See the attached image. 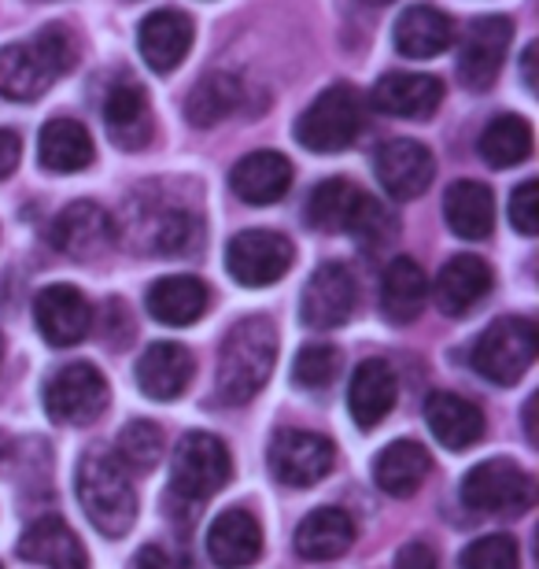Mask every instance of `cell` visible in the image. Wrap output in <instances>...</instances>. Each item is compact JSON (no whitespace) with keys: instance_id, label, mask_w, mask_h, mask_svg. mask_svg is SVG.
<instances>
[{"instance_id":"6da1fadb","label":"cell","mask_w":539,"mask_h":569,"mask_svg":"<svg viewBox=\"0 0 539 569\" xmlns=\"http://www.w3.org/2000/svg\"><path fill=\"white\" fill-rule=\"evenodd\" d=\"M82 41L63 22H49L33 41H19L0 49V97L4 100H38L60 74L74 71Z\"/></svg>"},{"instance_id":"7a4b0ae2","label":"cell","mask_w":539,"mask_h":569,"mask_svg":"<svg viewBox=\"0 0 539 569\" xmlns=\"http://www.w3.org/2000/svg\"><path fill=\"white\" fill-rule=\"evenodd\" d=\"M273 362H278V333L273 322L262 315H251L237 322L222 340V356H218V378L214 396L226 407H244L262 392L270 381Z\"/></svg>"},{"instance_id":"3957f363","label":"cell","mask_w":539,"mask_h":569,"mask_svg":"<svg viewBox=\"0 0 539 569\" xmlns=\"http://www.w3.org/2000/svg\"><path fill=\"white\" fill-rule=\"evenodd\" d=\"M74 492L82 503L86 518L93 521L97 532L119 540L133 529L137 521V492L130 477L119 466V459L108 451H86L74 473Z\"/></svg>"},{"instance_id":"277c9868","label":"cell","mask_w":539,"mask_h":569,"mask_svg":"<svg viewBox=\"0 0 539 569\" xmlns=\"http://www.w3.org/2000/svg\"><path fill=\"white\" fill-rule=\"evenodd\" d=\"M307 222L322 233H351L366 244H377L396 233L392 214L348 178H329L315 186L311 200H307Z\"/></svg>"},{"instance_id":"5b68a950","label":"cell","mask_w":539,"mask_h":569,"mask_svg":"<svg viewBox=\"0 0 539 569\" xmlns=\"http://www.w3.org/2000/svg\"><path fill=\"white\" fill-rule=\"evenodd\" d=\"M229 473H233V459H229V448L214 432H186L174 448V462H170V507H181V515L186 510L192 515L211 496L222 492Z\"/></svg>"},{"instance_id":"8992f818","label":"cell","mask_w":539,"mask_h":569,"mask_svg":"<svg viewBox=\"0 0 539 569\" xmlns=\"http://www.w3.org/2000/svg\"><path fill=\"white\" fill-rule=\"evenodd\" d=\"M539 351V329L529 318H499L491 322L473 345V370L491 385H518Z\"/></svg>"},{"instance_id":"52a82bcc","label":"cell","mask_w":539,"mask_h":569,"mask_svg":"<svg viewBox=\"0 0 539 569\" xmlns=\"http://www.w3.org/2000/svg\"><path fill=\"white\" fill-rule=\"evenodd\" d=\"M532 499H536V481L510 459L477 462L462 477V503L473 515L518 518L532 507Z\"/></svg>"},{"instance_id":"ba28073f","label":"cell","mask_w":539,"mask_h":569,"mask_svg":"<svg viewBox=\"0 0 539 569\" xmlns=\"http://www.w3.org/2000/svg\"><path fill=\"white\" fill-rule=\"evenodd\" d=\"M362 130V97L351 86H329L296 122V141L318 156L351 148Z\"/></svg>"},{"instance_id":"9c48e42d","label":"cell","mask_w":539,"mask_h":569,"mask_svg":"<svg viewBox=\"0 0 539 569\" xmlns=\"http://www.w3.org/2000/svg\"><path fill=\"white\" fill-rule=\"evenodd\" d=\"M111 400L108 378L93 362H71L44 381V411L60 426H89Z\"/></svg>"},{"instance_id":"30bf717a","label":"cell","mask_w":539,"mask_h":569,"mask_svg":"<svg viewBox=\"0 0 539 569\" xmlns=\"http://www.w3.org/2000/svg\"><path fill=\"white\" fill-rule=\"evenodd\" d=\"M296 248L285 233L273 230H244L226 244V270L244 289H267L289 274Z\"/></svg>"},{"instance_id":"8fae6325","label":"cell","mask_w":539,"mask_h":569,"mask_svg":"<svg viewBox=\"0 0 539 569\" xmlns=\"http://www.w3.org/2000/svg\"><path fill=\"white\" fill-rule=\"evenodd\" d=\"M513 41V22L507 16H480L466 27L458 49V78L466 89H488L507 63Z\"/></svg>"},{"instance_id":"7c38bea8","label":"cell","mask_w":539,"mask_h":569,"mask_svg":"<svg viewBox=\"0 0 539 569\" xmlns=\"http://www.w3.org/2000/svg\"><path fill=\"white\" fill-rule=\"evenodd\" d=\"M33 326L49 348H74L93 329V307L74 284H44L33 300Z\"/></svg>"},{"instance_id":"4fadbf2b","label":"cell","mask_w":539,"mask_h":569,"mask_svg":"<svg viewBox=\"0 0 539 569\" xmlns=\"http://www.w3.org/2000/svg\"><path fill=\"white\" fill-rule=\"evenodd\" d=\"M114 219L93 200H74L56 214L49 226V241L56 252L71 259H93L114 248Z\"/></svg>"},{"instance_id":"5bb4252c","label":"cell","mask_w":539,"mask_h":569,"mask_svg":"<svg viewBox=\"0 0 539 569\" xmlns=\"http://www.w3.org/2000/svg\"><path fill=\"white\" fill-rule=\"evenodd\" d=\"M332 443L322 432L307 429H281L270 443V470L281 485L311 488L332 470Z\"/></svg>"},{"instance_id":"9a60e30c","label":"cell","mask_w":539,"mask_h":569,"mask_svg":"<svg viewBox=\"0 0 539 569\" xmlns=\"http://www.w3.org/2000/svg\"><path fill=\"white\" fill-rule=\"evenodd\" d=\"M373 170H377L381 189L392 200H418L421 192L432 186L436 159L421 141L396 138V141H385L381 148H377Z\"/></svg>"},{"instance_id":"2e32d148","label":"cell","mask_w":539,"mask_h":569,"mask_svg":"<svg viewBox=\"0 0 539 569\" xmlns=\"http://www.w3.org/2000/svg\"><path fill=\"white\" fill-rule=\"evenodd\" d=\"M355 300H359V292H355L351 270L343 263H322L303 284L300 318L311 329H337L351 318Z\"/></svg>"},{"instance_id":"e0dca14e","label":"cell","mask_w":539,"mask_h":569,"mask_svg":"<svg viewBox=\"0 0 539 569\" xmlns=\"http://www.w3.org/2000/svg\"><path fill=\"white\" fill-rule=\"evenodd\" d=\"M104 122H108L111 141L126 148V152L148 148V141H152V133H156V119H152V104H148L144 86L133 82L130 74L119 78L104 100Z\"/></svg>"},{"instance_id":"ac0fdd59","label":"cell","mask_w":539,"mask_h":569,"mask_svg":"<svg viewBox=\"0 0 539 569\" xmlns=\"http://www.w3.org/2000/svg\"><path fill=\"white\" fill-rule=\"evenodd\" d=\"M192 370H197V359L186 345H174V340H156L141 351L137 359V385L148 400H178L181 392L189 389Z\"/></svg>"},{"instance_id":"d6986e66","label":"cell","mask_w":539,"mask_h":569,"mask_svg":"<svg viewBox=\"0 0 539 569\" xmlns=\"http://www.w3.org/2000/svg\"><path fill=\"white\" fill-rule=\"evenodd\" d=\"M491 267L480 256H451L432 284L436 307L447 318H466L491 292Z\"/></svg>"},{"instance_id":"ffe728a7","label":"cell","mask_w":539,"mask_h":569,"mask_svg":"<svg viewBox=\"0 0 539 569\" xmlns=\"http://www.w3.org/2000/svg\"><path fill=\"white\" fill-rule=\"evenodd\" d=\"M137 44H141L144 63L152 67L156 74L178 71L192 49V19L181 16L174 8L152 11V16L141 22V30H137Z\"/></svg>"},{"instance_id":"44dd1931","label":"cell","mask_w":539,"mask_h":569,"mask_svg":"<svg viewBox=\"0 0 539 569\" xmlns=\"http://www.w3.org/2000/svg\"><path fill=\"white\" fill-rule=\"evenodd\" d=\"M373 108L396 119H432L443 100V82L436 74L396 71L373 86Z\"/></svg>"},{"instance_id":"7402d4cb","label":"cell","mask_w":539,"mask_h":569,"mask_svg":"<svg viewBox=\"0 0 539 569\" xmlns=\"http://www.w3.org/2000/svg\"><path fill=\"white\" fill-rule=\"evenodd\" d=\"M396 400H399L396 370L388 367L385 359L359 362V370L351 373V385H348V407H351L355 422H359L362 429L381 426L385 418L392 415Z\"/></svg>"},{"instance_id":"603a6c76","label":"cell","mask_w":539,"mask_h":569,"mask_svg":"<svg viewBox=\"0 0 539 569\" xmlns=\"http://www.w3.org/2000/svg\"><path fill=\"white\" fill-rule=\"evenodd\" d=\"M19 559L49 569H89V555L82 540L63 518H38L19 537Z\"/></svg>"},{"instance_id":"cb8c5ba5","label":"cell","mask_w":539,"mask_h":569,"mask_svg":"<svg viewBox=\"0 0 539 569\" xmlns=\"http://www.w3.org/2000/svg\"><path fill=\"white\" fill-rule=\"evenodd\" d=\"M229 186L251 208H267V203L285 200L292 186V163L281 152H248L229 174Z\"/></svg>"},{"instance_id":"d4e9b609","label":"cell","mask_w":539,"mask_h":569,"mask_svg":"<svg viewBox=\"0 0 539 569\" xmlns=\"http://www.w3.org/2000/svg\"><path fill=\"white\" fill-rule=\"evenodd\" d=\"M426 422L429 432L443 443L447 451H466L477 440H485V411L477 403H469L466 396L455 392H432L426 400Z\"/></svg>"},{"instance_id":"484cf974","label":"cell","mask_w":539,"mask_h":569,"mask_svg":"<svg viewBox=\"0 0 539 569\" xmlns=\"http://www.w3.org/2000/svg\"><path fill=\"white\" fill-rule=\"evenodd\" d=\"M208 555L218 569H244L259 562L262 555V529L248 510H222L208 529Z\"/></svg>"},{"instance_id":"4316f807","label":"cell","mask_w":539,"mask_h":569,"mask_svg":"<svg viewBox=\"0 0 539 569\" xmlns=\"http://www.w3.org/2000/svg\"><path fill=\"white\" fill-rule=\"evenodd\" d=\"M351 543H355V521L340 507H318L296 529V551L307 562H332L340 555H348Z\"/></svg>"},{"instance_id":"83f0119b","label":"cell","mask_w":539,"mask_h":569,"mask_svg":"<svg viewBox=\"0 0 539 569\" xmlns=\"http://www.w3.org/2000/svg\"><path fill=\"white\" fill-rule=\"evenodd\" d=\"M429 300V281L410 256H396L381 274V311L388 322L410 326L415 318L426 311Z\"/></svg>"},{"instance_id":"f1b7e54d","label":"cell","mask_w":539,"mask_h":569,"mask_svg":"<svg viewBox=\"0 0 539 569\" xmlns=\"http://www.w3.org/2000/svg\"><path fill=\"white\" fill-rule=\"evenodd\" d=\"M443 219L451 226L455 237L462 241H485L496 226V197L488 186H480L473 178H462L447 189L443 197Z\"/></svg>"},{"instance_id":"f546056e","label":"cell","mask_w":539,"mask_h":569,"mask_svg":"<svg viewBox=\"0 0 539 569\" xmlns=\"http://www.w3.org/2000/svg\"><path fill=\"white\" fill-rule=\"evenodd\" d=\"M97 148L78 119H49L38 138V159L52 174H78L93 163Z\"/></svg>"},{"instance_id":"4dcf8cb0","label":"cell","mask_w":539,"mask_h":569,"mask_svg":"<svg viewBox=\"0 0 539 569\" xmlns=\"http://www.w3.org/2000/svg\"><path fill=\"white\" fill-rule=\"evenodd\" d=\"M392 38H396V49L403 52L407 60H432V56H440L447 44H451L455 27L440 8L415 4L399 16Z\"/></svg>"},{"instance_id":"1f68e13d","label":"cell","mask_w":539,"mask_h":569,"mask_svg":"<svg viewBox=\"0 0 539 569\" xmlns=\"http://www.w3.org/2000/svg\"><path fill=\"white\" fill-rule=\"evenodd\" d=\"M429 477V451L418 440H396L373 459V481L381 492L407 499Z\"/></svg>"},{"instance_id":"d6a6232c","label":"cell","mask_w":539,"mask_h":569,"mask_svg":"<svg viewBox=\"0 0 539 569\" xmlns=\"http://www.w3.org/2000/svg\"><path fill=\"white\" fill-rule=\"evenodd\" d=\"M148 311L163 326H192L208 311V284L186 274L159 278L152 289H148Z\"/></svg>"},{"instance_id":"836d02e7","label":"cell","mask_w":539,"mask_h":569,"mask_svg":"<svg viewBox=\"0 0 539 569\" xmlns=\"http://www.w3.org/2000/svg\"><path fill=\"white\" fill-rule=\"evenodd\" d=\"M240 100H244V82L229 71H211L192 86V93L186 100V116L192 127L211 130L222 119L233 116L240 108Z\"/></svg>"},{"instance_id":"e575fe53","label":"cell","mask_w":539,"mask_h":569,"mask_svg":"<svg viewBox=\"0 0 539 569\" xmlns=\"http://www.w3.org/2000/svg\"><path fill=\"white\" fill-rule=\"evenodd\" d=\"M477 152L496 170L525 163L532 156V122L521 116H496L480 133Z\"/></svg>"},{"instance_id":"d590c367","label":"cell","mask_w":539,"mask_h":569,"mask_svg":"<svg viewBox=\"0 0 539 569\" xmlns=\"http://www.w3.org/2000/svg\"><path fill=\"white\" fill-rule=\"evenodd\" d=\"M114 459H119L122 470H133V473H148L152 466L159 462L163 455V432H159L156 422H144L137 418L122 432H119V443H114Z\"/></svg>"},{"instance_id":"8d00e7d4","label":"cell","mask_w":539,"mask_h":569,"mask_svg":"<svg viewBox=\"0 0 539 569\" xmlns=\"http://www.w3.org/2000/svg\"><path fill=\"white\" fill-rule=\"evenodd\" d=\"M203 241V226L192 211H167L152 230V248L159 256H189Z\"/></svg>"},{"instance_id":"74e56055","label":"cell","mask_w":539,"mask_h":569,"mask_svg":"<svg viewBox=\"0 0 539 569\" xmlns=\"http://www.w3.org/2000/svg\"><path fill=\"white\" fill-rule=\"evenodd\" d=\"M340 348L332 345H307L300 356L292 362V381L300 385V389H326V385L337 381L340 373Z\"/></svg>"},{"instance_id":"f35d334b","label":"cell","mask_w":539,"mask_h":569,"mask_svg":"<svg viewBox=\"0 0 539 569\" xmlns=\"http://www.w3.org/2000/svg\"><path fill=\"white\" fill-rule=\"evenodd\" d=\"M462 569H518L521 555H518V540L507 537V532H491V537L473 540L458 559Z\"/></svg>"},{"instance_id":"ab89813d","label":"cell","mask_w":539,"mask_h":569,"mask_svg":"<svg viewBox=\"0 0 539 569\" xmlns=\"http://www.w3.org/2000/svg\"><path fill=\"white\" fill-rule=\"evenodd\" d=\"M510 222L518 226V233H525V237L539 233V181H525V186L513 189Z\"/></svg>"},{"instance_id":"60d3db41","label":"cell","mask_w":539,"mask_h":569,"mask_svg":"<svg viewBox=\"0 0 539 569\" xmlns=\"http://www.w3.org/2000/svg\"><path fill=\"white\" fill-rule=\"evenodd\" d=\"M133 569H186V562L174 559V555H170L167 548H156V543H148V548L137 551Z\"/></svg>"},{"instance_id":"b9f144b4","label":"cell","mask_w":539,"mask_h":569,"mask_svg":"<svg viewBox=\"0 0 539 569\" xmlns=\"http://www.w3.org/2000/svg\"><path fill=\"white\" fill-rule=\"evenodd\" d=\"M19 156H22V141L16 130H0V181H4L11 170L19 167Z\"/></svg>"},{"instance_id":"7bdbcfd3","label":"cell","mask_w":539,"mask_h":569,"mask_svg":"<svg viewBox=\"0 0 539 569\" xmlns=\"http://www.w3.org/2000/svg\"><path fill=\"white\" fill-rule=\"evenodd\" d=\"M396 569H436V555L426 543H407V548L399 551Z\"/></svg>"},{"instance_id":"ee69618b","label":"cell","mask_w":539,"mask_h":569,"mask_svg":"<svg viewBox=\"0 0 539 569\" xmlns=\"http://www.w3.org/2000/svg\"><path fill=\"white\" fill-rule=\"evenodd\" d=\"M536 56H539V44H529V49H525V60H521V78L529 89H536Z\"/></svg>"},{"instance_id":"f6af8a7d","label":"cell","mask_w":539,"mask_h":569,"mask_svg":"<svg viewBox=\"0 0 539 569\" xmlns=\"http://www.w3.org/2000/svg\"><path fill=\"white\" fill-rule=\"evenodd\" d=\"M362 4H370V8H385V4H392V0H362Z\"/></svg>"},{"instance_id":"bcb514c9","label":"cell","mask_w":539,"mask_h":569,"mask_svg":"<svg viewBox=\"0 0 539 569\" xmlns=\"http://www.w3.org/2000/svg\"><path fill=\"white\" fill-rule=\"evenodd\" d=\"M0 362H4V337H0Z\"/></svg>"}]
</instances>
